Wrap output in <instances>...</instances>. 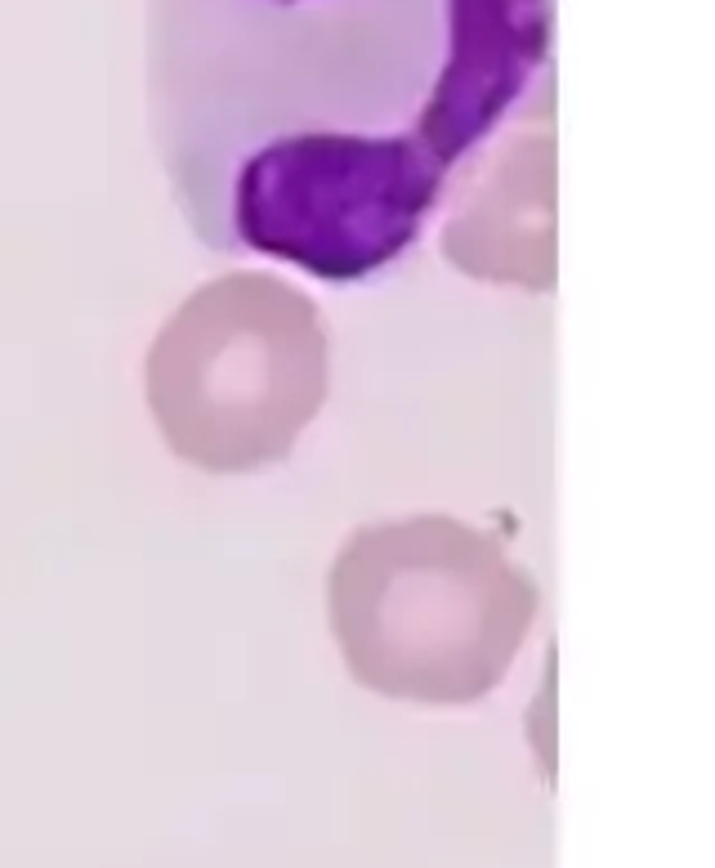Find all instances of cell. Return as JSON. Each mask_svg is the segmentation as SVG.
<instances>
[{"instance_id":"1","label":"cell","mask_w":715,"mask_h":868,"mask_svg":"<svg viewBox=\"0 0 715 868\" xmlns=\"http://www.w3.org/2000/svg\"><path fill=\"white\" fill-rule=\"evenodd\" d=\"M546 0H153V144L197 242L398 265L546 59Z\"/></svg>"},{"instance_id":"2","label":"cell","mask_w":715,"mask_h":868,"mask_svg":"<svg viewBox=\"0 0 715 868\" xmlns=\"http://www.w3.org/2000/svg\"><path fill=\"white\" fill-rule=\"evenodd\" d=\"M541 591L510 547L456 515H407L344 537L327 578L349 676L403 703L460 707L515 668Z\"/></svg>"},{"instance_id":"3","label":"cell","mask_w":715,"mask_h":868,"mask_svg":"<svg viewBox=\"0 0 715 868\" xmlns=\"http://www.w3.org/2000/svg\"><path fill=\"white\" fill-rule=\"evenodd\" d=\"M331 385L327 318L278 273L237 269L201 282L144 359L166 448L210 475L287 462Z\"/></svg>"},{"instance_id":"4","label":"cell","mask_w":715,"mask_h":868,"mask_svg":"<svg viewBox=\"0 0 715 868\" xmlns=\"http://www.w3.org/2000/svg\"><path fill=\"white\" fill-rule=\"evenodd\" d=\"M488 179L474 184V197L456 206L443 234V251L456 269L474 278H497L519 287H550L555 278V225H550V166L537 175V157L550 140L515 144Z\"/></svg>"}]
</instances>
